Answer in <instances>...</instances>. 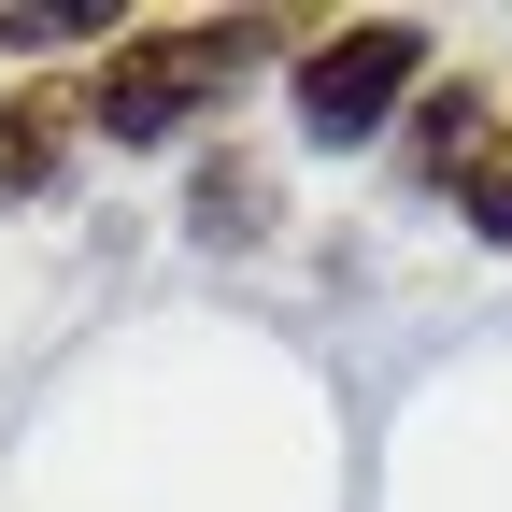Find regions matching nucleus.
Instances as JSON below:
<instances>
[{"label":"nucleus","mask_w":512,"mask_h":512,"mask_svg":"<svg viewBox=\"0 0 512 512\" xmlns=\"http://www.w3.org/2000/svg\"><path fill=\"white\" fill-rule=\"evenodd\" d=\"M285 100H299V143H370L399 100H427V29L413 15H342V29H299L285 57Z\"/></svg>","instance_id":"nucleus-2"},{"label":"nucleus","mask_w":512,"mask_h":512,"mask_svg":"<svg viewBox=\"0 0 512 512\" xmlns=\"http://www.w3.org/2000/svg\"><path fill=\"white\" fill-rule=\"evenodd\" d=\"M185 228H200V242H271V171H256V157H200Z\"/></svg>","instance_id":"nucleus-5"},{"label":"nucleus","mask_w":512,"mask_h":512,"mask_svg":"<svg viewBox=\"0 0 512 512\" xmlns=\"http://www.w3.org/2000/svg\"><path fill=\"white\" fill-rule=\"evenodd\" d=\"M285 29L271 15H185V29H128L100 72H86V128H114V143H185L256 57H271Z\"/></svg>","instance_id":"nucleus-1"},{"label":"nucleus","mask_w":512,"mask_h":512,"mask_svg":"<svg viewBox=\"0 0 512 512\" xmlns=\"http://www.w3.org/2000/svg\"><path fill=\"white\" fill-rule=\"evenodd\" d=\"M399 157H413V185H470V171L498 157V100H484V86H427L413 128H399Z\"/></svg>","instance_id":"nucleus-4"},{"label":"nucleus","mask_w":512,"mask_h":512,"mask_svg":"<svg viewBox=\"0 0 512 512\" xmlns=\"http://www.w3.org/2000/svg\"><path fill=\"white\" fill-rule=\"evenodd\" d=\"M72 143H86V86L72 72H29L15 100H0V200H43V185L72 171Z\"/></svg>","instance_id":"nucleus-3"}]
</instances>
